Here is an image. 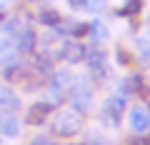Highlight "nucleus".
I'll list each match as a JSON object with an SVG mask.
<instances>
[{"mask_svg":"<svg viewBox=\"0 0 150 145\" xmlns=\"http://www.w3.org/2000/svg\"><path fill=\"white\" fill-rule=\"evenodd\" d=\"M143 10V0H125L123 8H120V15H138V13Z\"/></svg>","mask_w":150,"mask_h":145,"instance_id":"1a4fd4ad","label":"nucleus"},{"mask_svg":"<svg viewBox=\"0 0 150 145\" xmlns=\"http://www.w3.org/2000/svg\"><path fill=\"white\" fill-rule=\"evenodd\" d=\"M48 113H50V105H48V103H35V105L28 108V123H30V125H40V123H45Z\"/></svg>","mask_w":150,"mask_h":145,"instance_id":"423d86ee","label":"nucleus"},{"mask_svg":"<svg viewBox=\"0 0 150 145\" xmlns=\"http://www.w3.org/2000/svg\"><path fill=\"white\" fill-rule=\"evenodd\" d=\"M130 145H150V138H133Z\"/></svg>","mask_w":150,"mask_h":145,"instance_id":"4468645a","label":"nucleus"},{"mask_svg":"<svg viewBox=\"0 0 150 145\" xmlns=\"http://www.w3.org/2000/svg\"><path fill=\"white\" fill-rule=\"evenodd\" d=\"M70 3V8H78V10H85V3L88 0H68Z\"/></svg>","mask_w":150,"mask_h":145,"instance_id":"ddd939ff","label":"nucleus"},{"mask_svg":"<svg viewBox=\"0 0 150 145\" xmlns=\"http://www.w3.org/2000/svg\"><path fill=\"white\" fill-rule=\"evenodd\" d=\"M0 145H3V140H0Z\"/></svg>","mask_w":150,"mask_h":145,"instance_id":"a211bd4d","label":"nucleus"},{"mask_svg":"<svg viewBox=\"0 0 150 145\" xmlns=\"http://www.w3.org/2000/svg\"><path fill=\"white\" fill-rule=\"evenodd\" d=\"M130 128L135 133H148L150 130V108L145 103H135L130 108Z\"/></svg>","mask_w":150,"mask_h":145,"instance_id":"7ed1b4c3","label":"nucleus"},{"mask_svg":"<svg viewBox=\"0 0 150 145\" xmlns=\"http://www.w3.org/2000/svg\"><path fill=\"white\" fill-rule=\"evenodd\" d=\"M18 108H20L18 95L13 90H8V88L0 85V113H13V110H18Z\"/></svg>","mask_w":150,"mask_h":145,"instance_id":"39448f33","label":"nucleus"},{"mask_svg":"<svg viewBox=\"0 0 150 145\" xmlns=\"http://www.w3.org/2000/svg\"><path fill=\"white\" fill-rule=\"evenodd\" d=\"M18 48L25 50V53H30V50L35 48V33H33L30 28L20 30V35H18Z\"/></svg>","mask_w":150,"mask_h":145,"instance_id":"6e6552de","label":"nucleus"},{"mask_svg":"<svg viewBox=\"0 0 150 145\" xmlns=\"http://www.w3.org/2000/svg\"><path fill=\"white\" fill-rule=\"evenodd\" d=\"M80 128H83V120H80V115L73 113V110H63V113L53 120V130L58 135H65V138L80 133Z\"/></svg>","mask_w":150,"mask_h":145,"instance_id":"f257e3e1","label":"nucleus"},{"mask_svg":"<svg viewBox=\"0 0 150 145\" xmlns=\"http://www.w3.org/2000/svg\"><path fill=\"white\" fill-rule=\"evenodd\" d=\"M70 98L78 110H90V88H85V83H78Z\"/></svg>","mask_w":150,"mask_h":145,"instance_id":"20e7f679","label":"nucleus"},{"mask_svg":"<svg viewBox=\"0 0 150 145\" xmlns=\"http://www.w3.org/2000/svg\"><path fill=\"white\" fill-rule=\"evenodd\" d=\"M3 20H5V13H3V8H0V23H3Z\"/></svg>","mask_w":150,"mask_h":145,"instance_id":"2eb2a0df","label":"nucleus"},{"mask_svg":"<svg viewBox=\"0 0 150 145\" xmlns=\"http://www.w3.org/2000/svg\"><path fill=\"white\" fill-rule=\"evenodd\" d=\"M0 133L3 135H18L20 133V120L15 118L13 113H0Z\"/></svg>","mask_w":150,"mask_h":145,"instance_id":"0eeeda50","label":"nucleus"},{"mask_svg":"<svg viewBox=\"0 0 150 145\" xmlns=\"http://www.w3.org/2000/svg\"><path fill=\"white\" fill-rule=\"evenodd\" d=\"M0 50H3V43H0Z\"/></svg>","mask_w":150,"mask_h":145,"instance_id":"f3484780","label":"nucleus"},{"mask_svg":"<svg viewBox=\"0 0 150 145\" xmlns=\"http://www.w3.org/2000/svg\"><path fill=\"white\" fill-rule=\"evenodd\" d=\"M90 30H93V40H95V43H100V40L108 38V30L103 28V23H98V20L90 25Z\"/></svg>","mask_w":150,"mask_h":145,"instance_id":"9d476101","label":"nucleus"},{"mask_svg":"<svg viewBox=\"0 0 150 145\" xmlns=\"http://www.w3.org/2000/svg\"><path fill=\"white\" fill-rule=\"evenodd\" d=\"M128 95H110L105 100V105H103V118H108V123L110 125H118L120 123V118H123V113H125V105H128V100H125Z\"/></svg>","mask_w":150,"mask_h":145,"instance_id":"f03ea898","label":"nucleus"},{"mask_svg":"<svg viewBox=\"0 0 150 145\" xmlns=\"http://www.w3.org/2000/svg\"><path fill=\"white\" fill-rule=\"evenodd\" d=\"M40 20H43V23H48V25H55V28L60 25V15H58L55 10H43V15H40Z\"/></svg>","mask_w":150,"mask_h":145,"instance_id":"9b49d317","label":"nucleus"},{"mask_svg":"<svg viewBox=\"0 0 150 145\" xmlns=\"http://www.w3.org/2000/svg\"><path fill=\"white\" fill-rule=\"evenodd\" d=\"M148 25H150V15H148Z\"/></svg>","mask_w":150,"mask_h":145,"instance_id":"dca6fc26","label":"nucleus"},{"mask_svg":"<svg viewBox=\"0 0 150 145\" xmlns=\"http://www.w3.org/2000/svg\"><path fill=\"white\" fill-rule=\"evenodd\" d=\"M28 145H55V140H50V138H45V135H38V138H33Z\"/></svg>","mask_w":150,"mask_h":145,"instance_id":"f8f14e48","label":"nucleus"}]
</instances>
